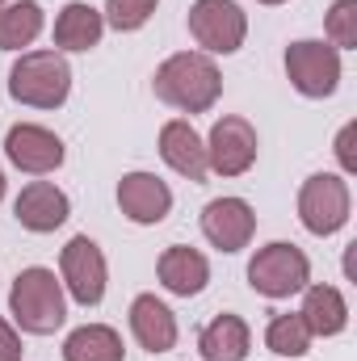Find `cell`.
Segmentation results:
<instances>
[{"instance_id":"6da1fadb","label":"cell","mask_w":357,"mask_h":361,"mask_svg":"<svg viewBox=\"0 0 357 361\" xmlns=\"http://www.w3.org/2000/svg\"><path fill=\"white\" fill-rule=\"evenodd\" d=\"M152 89L164 105H173L181 114H206L223 97V72L202 51H177L156 68Z\"/></svg>"},{"instance_id":"7a4b0ae2","label":"cell","mask_w":357,"mask_h":361,"mask_svg":"<svg viewBox=\"0 0 357 361\" xmlns=\"http://www.w3.org/2000/svg\"><path fill=\"white\" fill-rule=\"evenodd\" d=\"M8 315L30 336H55L68 324V290L47 265H30L13 277Z\"/></svg>"},{"instance_id":"3957f363","label":"cell","mask_w":357,"mask_h":361,"mask_svg":"<svg viewBox=\"0 0 357 361\" xmlns=\"http://www.w3.org/2000/svg\"><path fill=\"white\" fill-rule=\"evenodd\" d=\"M72 92V68L59 51H21L8 68V97L30 109H59Z\"/></svg>"},{"instance_id":"277c9868","label":"cell","mask_w":357,"mask_h":361,"mask_svg":"<svg viewBox=\"0 0 357 361\" xmlns=\"http://www.w3.org/2000/svg\"><path fill=\"white\" fill-rule=\"evenodd\" d=\"M248 286L261 294V298H290V294H303L311 286V261L303 248L286 244V240H273L265 248L253 252L248 261Z\"/></svg>"},{"instance_id":"5b68a950","label":"cell","mask_w":357,"mask_h":361,"mask_svg":"<svg viewBox=\"0 0 357 361\" xmlns=\"http://www.w3.org/2000/svg\"><path fill=\"white\" fill-rule=\"evenodd\" d=\"M349 210H353V193H349L345 177L315 173V177L303 180V189H298V223L311 235H320V240L337 235L349 223Z\"/></svg>"},{"instance_id":"8992f818","label":"cell","mask_w":357,"mask_h":361,"mask_svg":"<svg viewBox=\"0 0 357 361\" xmlns=\"http://www.w3.org/2000/svg\"><path fill=\"white\" fill-rule=\"evenodd\" d=\"M341 51L324 38H298L286 47V76L294 92L311 97V101H324L341 89Z\"/></svg>"},{"instance_id":"52a82bcc","label":"cell","mask_w":357,"mask_h":361,"mask_svg":"<svg viewBox=\"0 0 357 361\" xmlns=\"http://www.w3.org/2000/svg\"><path fill=\"white\" fill-rule=\"evenodd\" d=\"M189 34L202 47V55H236L248 38V13L236 0H193Z\"/></svg>"},{"instance_id":"ba28073f","label":"cell","mask_w":357,"mask_h":361,"mask_svg":"<svg viewBox=\"0 0 357 361\" xmlns=\"http://www.w3.org/2000/svg\"><path fill=\"white\" fill-rule=\"evenodd\" d=\"M257 152H261V139H257V126L248 118L223 114L210 126V139H206V164H210V173H219V177H244L257 164Z\"/></svg>"},{"instance_id":"9c48e42d","label":"cell","mask_w":357,"mask_h":361,"mask_svg":"<svg viewBox=\"0 0 357 361\" xmlns=\"http://www.w3.org/2000/svg\"><path fill=\"white\" fill-rule=\"evenodd\" d=\"M59 281L63 290L80 302V307H97L105 298V286H109V265H105V252L97 248V240L89 235H72L59 252Z\"/></svg>"},{"instance_id":"30bf717a","label":"cell","mask_w":357,"mask_h":361,"mask_svg":"<svg viewBox=\"0 0 357 361\" xmlns=\"http://www.w3.org/2000/svg\"><path fill=\"white\" fill-rule=\"evenodd\" d=\"M4 156H8V164L17 173L47 177V173H55L68 160V147H63V139L55 130H47L38 122H17L4 135Z\"/></svg>"},{"instance_id":"8fae6325","label":"cell","mask_w":357,"mask_h":361,"mask_svg":"<svg viewBox=\"0 0 357 361\" xmlns=\"http://www.w3.org/2000/svg\"><path fill=\"white\" fill-rule=\"evenodd\" d=\"M202 235L219 252H240L257 235V214L244 197H214L202 206Z\"/></svg>"},{"instance_id":"7c38bea8","label":"cell","mask_w":357,"mask_h":361,"mask_svg":"<svg viewBox=\"0 0 357 361\" xmlns=\"http://www.w3.org/2000/svg\"><path fill=\"white\" fill-rule=\"evenodd\" d=\"M13 219L25 231L47 235V231H55V227H63L72 219V202H68V193L55 180H30L17 193V202H13Z\"/></svg>"},{"instance_id":"4fadbf2b","label":"cell","mask_w":357,"mask_h":361,"mask_svg":"<svg viewBox=\"0 0 357 361\" xmlns=\"http://www.w3.org/2000/svg\"><path fill=\"white\" fill-rule=\"evenodd\" d=\"M118 210L139 227H156L173 210V189L156 173H126L118 180Z\"/></svg>"},{"instance_id":"5bb4252c","label":"cell","mask_w":357,"mask_h":361,"mask_svg":"<svg viewBox=\"0 0 357 361\" xmlns=\"http://www.w3.org/2000/svg\"><path fill=\"white\" fill-rule=\"evenodd\" d=\"M160 156H164V164L177 177L193 180V185H202L206 173H210V164H206V139L189 126V118H169L160 126Z\"/></svg>"},{"instance_id":"9a60e30c","label":"cell","mask_w":357,"mask_h":361,"mask_svg":"<svg viewBox=\"0 0 357 361\" xmlns=\"http://www.w3.org/2000/svg\"><path fill=\"white\" fill-rule=\"evenodd\" d=\"M131 332L139 341V349L156 353H173L177 349V315L169 311V302H160L156 294H139L131 302Z\"/></svg>"},{"instance_id":"2e32d148","label":"cell","mask_w":357,"mask_h":361,"mask_svg":"<svg viewBox=\"0 0 357 361\" xmlns=\"http://www.w3.org/2000/svg\"><path fill=\"white\" fill-rule=\"evenodd\" d=\"M156 277H160V286H164L169 294L193 298V294H202L206 281H210V261H206L198 248H189V244H173V248L160 252Z\"/></svg>"},{"instance_id":"e0dca14e","label":"cell","mask_w":357,"mask_h":361,"mask_svg":"<svg viewBox=\"0 0 357 361\" xmlns=\"http://www.w3.org/2000/svg\"><path fill=\"white\" fill-rule=\"evenodd\" d=\"M101 34H105V17L89 0H72L55 17V51L59 55H85L101 42Z\"/></svg>"},{"instance_id":"ac0fdd59","label":"cell","mask_w":357,"mask_h":361,"mask_svg":"<svg viewBox=\"0 0 357 361\" xmlns=\"http://www.w3.org/2000/svg\"><path fill=\"white\" fill-rule=\"evenodd\" d=\"M248 349H253V332L231 311H223L219 319H210L202 328V336H198L202 361H248Z\"/></svg>"},{"instance_id":"d6986e66","label":"cell","mask_w":357,"mask_h":361,"mask_svg":"<svg viewBox=\"0 0 357 361\" xmlns=\"http://www.w3.org/2000/svg\"><path fill=\"white\" fill-rule=\"evenodd\" d=\"M298 315L311 328V336H341L349 328V302L337 286H307Z\"/></svg>"},{"instance_id":"ffe728a7","label":"cell","mask_w":357,"mask_h":361,"mask_svg":"<svg viewBox=\"0 0 357 361\" xmlns=\"http://www.w3.org/2000/svg\"><path fill=\"white\" fill-rule=\"evenodd\" d=\"M47 13L38 0H8L0 8V51H25L42 34Z\"/></svg>"},{"instance_id":"44dd1931","label":"cell","mask_w":357,"mask_h":361,"mask_svg":"<svg viewBox=\"0 0 357 361\" xmlns=\"http://www.w3.org/2000/svg\"><path fill=\"white\" fill-rule=\"evenodd\" d=\"M63 361H126V349L109 324H85V328L68 332Z\"/></svg>"},{"instance_id":"7402d4cb","label":"cell","mask_w":357,"mask_h":361,"mask_svg":"<svg viewBox=\"0 0 357 361\" xmlns=\"http://www.w3.org/2000/svg\"><path fill=\"white\" fill-rule=\"evenodd\" d=\"M311 328L303 324V315L298 311H286V315H273L265 328V345L269 353H277V357H307L311 353Z\"/></svg>"},{"instance_id":"603a6c76","label":"cell","mask_w":357,"mask_h":361,"mask_svg":"<svg viewBox=\"0 0 357 361\" xmlns=\"http://www.w3.org/2000/svg\"><path fill=\"white\" fill-rule=\"evenodd\" d=\"M156 4H160V0H105L101 17H105L109 30H118V34H135V30H143V25L152 21Z\"/></svg>"},{"instance_id":"cb8c5ba5","label":"cell","mask_w":357,"mask_h":361,"mask_svg":"<svg viewBox=\"0 0 357 361\" xmlns=\"http://www.w3.org/2000/svg\"><path fill=\"white\" fill-rule=\"evenodd\" d=\"M324 34L337 51H357V0H332L324 17Z\"/></svg>"},{"instance_id":"d4e9b609","label":"cell","mask_w":357,"mask_h":361,"mask_svg":"<svg viewBox=\"0 0 357 361\" xmlns=\"http://www.w3.org/2000/svg\"><path fill=\"white\" fill-rule=\"evenodd\" d=\"M353 139H357V122H345L341 126V135H337V160H341V173L345 177H353L357 173V152H353Z\"/></svg>"},{"instance_id":"484cf974","label":"cell","mask_w":357,"mask_h":361,"mask_svg":"<svg viewBox=\"0 0 357 361\" xmlns=\"http://www.w3.org/2000/svg\"><path fill=\"white\" fill-rule=\"evenodd\" d=\"M21 336H17V328L8 324V319H0V361H21Z\"/></svg>"},{"instance_id":"4316f807","label":"cell","mask_w":357,"mask_h":361,"mask_svg":"<svg viewBox=\"0 0 357 361\" xmlns=\"http://www.w3.org/2000/svg\"><path fill=\"white\" fill-rule=\"evenodd\" d=\"M0 202H4V173H0Z\"/></svg>"},{"instance_id":"83f0119b","label":"cell","mask_w":357,"mask_h":361,"mask_svg":"<svg viewBox=\"0 0 357 361\" xmlns=\"http://www.w3.org/2000/svg\"><path fill=\"white\" fill-rule=\"evenodd\" d=\"M257 4H286V0H257Z\"/></svg>"},{"instance_id":"f1b7e54d","label":"cell","mask_w":357,"mask_h":361,"mask_svg":"<svg viewBox=\"0 0 357 361\" xmlns=\"http://www.w3.org/2000/svg\"><path fill=\"white\" fill-rule=\"evenodd\" d=\"M4 4H8V0H0V8H4Z\"/></svg>"}]
</instances>
